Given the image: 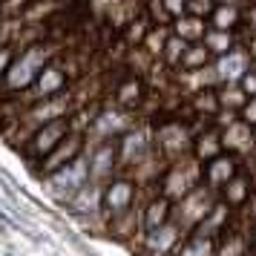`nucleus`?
Listing matches in <instances>:
<instances>
[{
    "instance_id": "1",
    "label": "nucleus",
    "mask_w": 256,
    "mask_h": 256,
    "mask_svg": "<svg viewBox=\"0 0 256 256\" xmlns=\"http://www.w3.org/2000/svg\"><path fill=\"white\" fill-rule=\"evenodd\" d=\"M49 66V49L46 46H26L14 64L9 66V72L3 75L6 78V90H26V86H32L38 81V75Z\"/></svg>"
},
{
    "instance_id": "2",
    "label": "nucleus",
    "mask_w": 256,
    "mask_h": 256,
    "mask_svg": "<svg viewBox=\"0 0 256 256\" xmlns=\"http://www.w3.org/2000/svg\"><path fill=\"white\" fill-rule=\"evenodd\" d=\"M216 208V190H210L208 184H198L193 193H187L178 204L173 208V222L182 230H196L202 222L210 216V210Z\"/></svg>"
},
{
    "instance_id": "3",
    "label": "nucleus",
    "mask_w": 256,
    "mask_h": 256,
    "mask_svg": "<svg viewBox=\"0 0 256 256\" xmlns=\"http://www.w3.org/2000/svg\"><path fill=\"white\" fill-rule=\"evenodd\" d=\"M198 178H204L198 170L196 158H184V162H176L162 178V196H167L170 202H182L187 193H193L198 187Z\"/></svg>"
},
{
    "instance_id": "4",
    "label": "nucleus",
    "mask_w": 256,
    "mask_h": 256,
    "mask_svg": "<svg viewBox=\"0 0 256 256\" xmlns=\"http://www.w3.org/2000/svg\"><path fill=\"white\" fill-rule=\"evenodd\" d=\"M90 184V156H81L72 164L60 167L58 173L46 176V187L58 198H72L81 187Z\"/></svg>"
},
{
    "instance_id": "5",
    "label": "nucleus",
    "mask_w": 256,
    "mask_h": 256,
    "mask_svg": "<svg viewBox=\"0 0 256 256\" xmlns=\"http://www.w3.org/2000/svg\"><path fill=\"white\" fill-rule=\"evenodd\" d=\"M132 202H136V184L130 178H112L104 184V210L112 222L132 213Z\"/></svg>"
},
{
    "instance_id": "6",
    "label": "nucleus",
    "mask_w": 256,
    "mask_h": 256,
    "mask_svg": "<svg viewBox=\"0 0 256 256\" xmlns=\"http://www.w3.org/2000/svg\"><path fill=\"white\" fill-rule=\"evenodd\" d=\"M130 130V118L124 116V110H104L90 121V130H86V141L92 138L98 144L110 141L112 136H124Z\"/></svg>"
},
{
    "instance_id": "7",
    "label": "nucleus",
    "mask_w": 256,
    "mask_h": 256,
    "mask_svg": "<svg viewBox=\"0 0 256 256\" xmlns=\"http://www.w3.org/2000/svg\"><path fill=\"white\" fill-rule=\"evenodd\" d=\"M84 144H86V132H70V136H66V138L60 141L58 147L46 156V162H44V173L52 176V173H58L60 167H66V164H72L75 158H81Z\"/></svg>"
},
{
    "instance_id": "8",
    "label": "nucleus",
    "mask_w": 256,
    "mask_h": 256,
    "mask_svg": "<svg viewBox=\"0 0 256 256\" xmlns=\"http://www.w3.org/2000/svg\"><path fill=\"white\" fill-rule=\"evenodd\" d=\"M182 236H184V230L176 222H167L164 228L147 233L144 250H147V256H176V250L182 248Z\"/></svg>"
},
{
    "instance_id": "9",
    "label": "nucleus",
    "mask_w": 256,
    "mask_h": 256,
    "mask_svg": "<svg viewBox=\"0 0 256 256\" xmlns=\"http://www.w3.org/2000/svg\"><path fill=\"white\" fill-rule=\"evenodd\" d=\"M150 158V138L144 130H127L118 144V162L124 167H141Z\"/></svg>"
},
{
    "instance_id": "10",
    "label": "nucleus",
    "mask_w": 256,
    "mask_h": 256,
    "mask_svg": "<svg viewBox=\"0 0 256 256\" xmlns=\"http://www.w3.org/2000/svg\"><path fill=\"white\" fill-rule=\"evenodd\" d=\"M118 162V147L112 141H104V144H95V150L90 152V182L95 184H106V178L112 176Z\"/></svg>"
},
{
    "instance_id": "11",
    "label": "nucleus",
    "mask_w": 256,
    "mask_h": 256,
    "mask_svg": "<svg viewBox=\"0 0 256 256\" xmlns=\"http://www.w3.org/2000/svg\"><path fill=\"white\" fill-rule=\"evenodd\" d=\"M72 132V124L64 118V121H52V124H44V127H35L32 132V152L35 156H49V152L58 147L60 141Z\"/></svg>"
},
{
    "instance_id": "12",
    "label": "nucleus",
    "mask_w": 256,
    "mask_h": 256,
    "mask_svg": "<svg viewBox=\"0 0 256 256\" xmlns=\"http://www.w3.org/2000/svg\"><path fill=\"white\" fill-rule=\"evenodd\" d=\"M72 112V98L66 95H55V98H46V101H38L32 110H29V121L35 127H44V124H52V121H64V118Z\"/></svg>"
},
{
    "instance_id": "13",
    "label": "nucleus",
    "mask_w": 256,
    "mask_h": 256,
    "mask_svg": "<svg viewBox=\"0 0 256 256\" xmlns=\"http://www.w3.org/2000/svg\"><path fill=\"white\" fill-rule=\"evenodd\" d=\"M250 52L248 49H230L228 55L216 60V72H219L222 84H239L250 72Z\"/></svg>"
},
{
    "instance_id": "14",
    "label": "nucleus",
    "mask_w": 256,
    "mask_h": 256,
    "mask_svg": "<svg viewBox=\"0 0 256 256\" xmlns=\"http://www.w3.org/2000/svg\"><path fill=\"white\" fill-rule=\"evenodd\" d=\"M66 90V75L58 64H49L46 70L38 75V81L32 84V98L38 101H46V98H55V95H64Z\"/></svg>"
},
{
    "instance_id": "15",
    "label": "nucleus",
    "mask_w": 256,
    "mask_h": 256,
    "mask_svg": "<svg viewBox=\"0 0 256 256\" xmlns=\"http://www.w3.org/2000/svg\"><path fill=\"white\" fill-rule=\"evenodd\" d=\"M236 170H239L236 158H233V156H228V152H222V156H216L213 162L204 164L202 176H204V182H208L210 190H222V187L228 184L230 178H236V176H239Z\"/></svg>"
},
{
    "instance_id": "16",
    "label": "nucleus",
    "mask_w": 256,
    "mask_h": 256,
    "mask_svg": "<svg viewBox=\"0 0 256 256\" xmlns=\"http://www.w3.org/2000/svg\"><path fill=\"white\" fill-rule=\"evenodd\" d=\"M173 208L176 204L167 196L150 198V202L144 204V210H141V228H144V233L158 230V228H164L167 222H173Z\"/></svg>"
},
{
    "instance_id": "17",
    "label": "nucleus",
    "mask_w": 256,
    "mask_h": 256,
    "mask_svg": "<svg viewBox=\"0 0 256 256\" xmlns=\"http://www.w3.org/2000/svg\"><path fill=\"white\" fill-rule=\"evenodd\" d=\"M254 141H256L254 127H250V124H244L242 118L222 132V144H224V150L239 152V156H244V152H254Z\"/></svg>"
},
{
    "instance_id": "18",
    "label": "nucleus",
    "mask_w": 256,
    "mask_h": 256,
    "mask_svg": "<svg viewBox=\"0 0 256 256\" xmlns=\"http://www.w3.org/2000/svg\"><path fill=\"white\" fill-rule=\"evenodd\" d=\"M70 208L81 216H95L98 210L104 208V184H95L90 182L86 187H81L75 196L70 198Z\"/></svg>"
},
{
    "instance_id": "19",
    "label": "nucleus",
    "mask_w": 256,
    "mask_h": 256,
    "mask_svg": "<svg viewBox=\"0 0 256 256\" xmlns=\"http://www.w3.org/2000/svg\"><path fill=\"white\" fill-rule=\"evenodd\" d=\"M224 144H222V132L210 130V132H202L196 141H193V156H196L198 164H208L213 162L216 156H222Z\"/></svg>"
},
{
    "instance_id": "20",
    "label": "nucleus",
    "mask_w": 256,
    "mask_h": 256,
    "mask_svg": "<svg viewBox=\"0 0 256 256\" xmlns=\"http://www.w3.org/2000/svg\"><path fill=\"white\" fill-rule=\"evenodd\" d=\"M222 202L224 204H230V208H242V204H248L250 202V178L248 176H236V178H230L228 184L222 187Z\"/></svg>"
},
{
    "instance_id": "21",
    "label": "nucleus",
    "mask_w": 256,
    "mask_h": 256,
    "mask_svg": "<svg viewBox=\"0 0 256 256\" xmlns=\"http://www.w3.org/2000/svg\"><path fill=\"white\" fill-rule=\"evenodd\" d=\"M158 144H162L164 152L178 156L182 150L190 147V138H187V130L182 127V124H167V127H162V132H158Z\"/></svg>"
},
{
    "instance_id": "22",
    "label": "nucleus",
    "mask_w": 256,
    "mask_h": 256,
    "mask_svg": "<svg viewBox=\"0 0 256 256\" xmlns=\"http://www.w3.org/2000/svg\"><path fill=\"white\" fill-rule=\"evenodd\" d=\"M219 244L213 242V236H204V233H190L182 248L176 250V256H216Z\"/></svg>"
},
{
    "instance_id": "23",
    "label": "nucleus",
    "mask_w": 256,
    "mask_h": 256,
    "mask_svg": "<svg viewBox=\"0 0 256 256\" xmlns=\"http://www.w3.org/2000/svg\"><path fill=\"white\" fill-rule=\"evenodd\" d=\"M173 35H178L182 40H187V44H196V40H204L208 29H204V20H202V18L184 14V18L173 20Z\"/></svg>"
},
{
    "instance_id": "24",
    "label": "nucleus",
    "mask_w": 256,
    "mask_h": 256,
    "mask_svg": "<svg viewBox=\"0 0 256 256\" xmlns=\"http://www.w3.org/2000/svg\"><path fill=\"white\" fill-rule=\"evenodd\" d=\"M219 101H222V110L242 112L244 104H248L250 98H248V92H244L239 84H222V86H219Z\"/></svg>"
},
{
    "instance_id": "25",
    "label": "nucleus",
    "mask_w": 256,
    "mask_h": 256,
    "mask_svg": "<svg viewBox=\"0 0 256 256\" xmlns=\"http://www.w3.org/2000/svg\"><path fill=\"white\" fill-rule=\"evenodd\" d=\"M170 38H173V29H167V26H156V29H150L147 38H144V52H147V58H162Z\"/></svg>"
},
{
    "instance_id": "26",
    "label": "nucleus",
    "mask_w": 256,
    "mask_h": 256,
    "mask_svg": "<svg viewBox=\"0 0 256 256\" xmlns=\"http://www.w3.org/2000/svg\"><path fill=\"white\" fill-rule=\"evenodd\" d=\"M210 66V49L204 44H190L182 58V70L184 72H196V70H204Z\"/></svg>"
},
{
    "instance_id": "27",
    "label": "nucleus",
    "mask_w": 256,
    "mask_h": 256,
    "mask_svg": "<svg viewBox=\"0 0 256 256\" xmlns=\"http://www.w3.org/2000/svg\"><path fill=\"white\" fill-rule=\"evenodd\" d=\"M193 110L202 116H219L222 112V101H219V90H202L193 95Z\"/></svg>"
},
{
    "instance_id": "28",
    "label": "nucleus",
    "mask_w": 256,
    "mask_h": 256,
    "mask_svg": "<svg viewBox=\"0 0 256 256\" xmlns=\"http://www.w3.org/2000/svg\"><path fill=\"white\" fill-rule=\"evenodd\" d=\"M204 46L210 49V55H228L230 49H236L233 46V35L230 32H224V29H210L208 35H204Z\"/></svg>"
},
{
    "instance_id": "29",
    "label": "nucleus",
    "mask_w": 256,
    "mask_h": 256,
    "mask_svg": "<svg viewBox=\"0 0 256 256\" xmlns=\"http://www.w3.org/2000/svg\"><path fill=\"white\" fill-rule=\"evenodd\" d=\"M210 20H213V29H224V32H230L233 26L239 24V9H236L233 3H219Z\"/></svg>"
},
{
    "instance_id": "30",
    "label": "nucleus",
    "mask_w": 256,
    "mask_h": 256,
    "mask_svg": "<svg viewBox=\"0 0 256 256\" xmlns=\"http://www.w3.org/2000/svg\"><path fill=\"white\" fill-rule=\"evenodd\" d=\"M138 98H141V81H136V78L124 81L121 86H118V92H116L118 106H124V110H127V106H136Z\"/></svg>"
},
{
    "instance_id": "31",
    "label": "nucleus",
    "mask_w": 256,
    "mask_h": 256,
    "mask_svg": "<svg viewBox=\"0 0 256 256\" xmlns=\"http://www.w3.org/2000/svg\"><path fill=\"white\" fill-rule=\"evenodd\" d=\"M187 46H190L187 40H182L178 35H173L170 40H167V49H164V55H162L164 64H167V66H182V58H184Z\"/></svg>"
},
{
    "instance_id": "32",
    "label": "nucleus",
    "mask_w": 256,
    "mask_h": 256,
    "mask_svg": "<svg viewBox=\"0 0 256 256\" xmlns=\"http://www.w3.org/2000/svg\"><path fill=\"white\" fill-rule=\"evenodd\" d=\"M216 12V0H190V6H187V14H193V18H213Z\"/></svg>"
},
{
    "instance_id": "33",
    "label": "nucleus",
    "mask_w": 256,
    "mask_h": 256,
    "mask_svg": "<svg viewBox=\"0 0 256 256\" xmlns=\"http://www.w3.org/2000/svg\"><path fill=\"white\" fill-rule=\"evenodd\" d=\"M216 256H244V244L239 236H228L224 242L219 244V250H216Z\"/></svg>"
},
{
    "instance_id": "34",
    "label": "nucleus",
    "mask_w": 256,
    "mask_h": 256,
    "mask_svg": "<svg viewBox=\"0 0 256 256\" xmlns=\"http://www.w3.org/2000/svg\"><path fill=\"white\" fill-rule=\"evenodd\" d=\"M164 6H167V12H170V18H184L187 14V6H190V0H164Z\"/></svg>"
},
{
    "instance_id": "35",
    "label": "nucleus",
    "mask_w": 256,
    "mask_h": 256,
    "mask_svg": "<svg viewBox=\"0 0 256 256\" xmlns=\"http://www.w3.org/2000/svg\"><path fill=\"white\" fill-rule=\"evenodd\" d=\"M239 118H242L244 124H250V127H256V98H250V101L244 104V110L239 112Z\"/></svg>"
},
{
    "instance_id": "36",
    "label": "nucleus",
    "mask_w": 256,
    "mask_h": 256,
    "mask_svg": "<svg viewBox=\"0 0 256 256\" xmlns=\"http://www.w3.org/2000/svg\"><path fill=\"white\" fill-rule=\"evenodd\" d=\"M14 64V55H12V46H0V75H6L9 66Z\"/></svg>"
},
{
    "instance_id": "37",
    "label": "nucleus",
    "mask_w": 256,
    "mask_h": 256,
    "mask_svg": "<svg viewBox=\"0 0 256 256\" xmlns=\"http://www.w3.org/2000/svg\"><path fill=\"white\" fill-rule=\"evenodd\" d=\"M239 86H242L244 92H248V98H256V72H254V70L248 72L242 81H239Z\"/></svg>"
},
{
    "instance_id": "38",
    "label": "nucleus",
    "mask_w": 256,
    "mask_h": 256,
    "mask_svg": "<svg viewBox=\"0 0 256 256\" xmlns=\"http://www.w3.org/2000/svg\"><path fill=\"white\" fill-rule=\"evenodd\" d=\"M248 20H250V29H254V35H256V6H250V12H248Z\"/></svg>"
},
{
    "instance_id": "39",
    "label": "nucleus",
    "mask_w": 256,
    "mask_h": 256,
    "mask_svg": "<svg viewBox=\"0 0 256 256\" xmlns=\"http://www.w3.org/2000/svg\"><path fill=\"white\" fill-rule=\"evenodd\" d=\"M248 213H250V216H254V219H256V193H254V196H250V208H248Z\"/></svg>"
},
{
    "instance_id": "40",
    "label": "nucleus",
    "mask_w": 256,
    "mask_h": 256,
    "mask_svg": "<svg viewBox=\"0 0 256 256\" xmlns=\"http://www.w3.org/2000/svg\"><path fill=\"white\" fill-rule=\"evenodd\" d=\"M248 52H250V55H254V60H256V35H254V40L248 44Z\"/></svg>"
},
{
    "instance_id": "41",
    "label": "nucleus",
    "mask_w": 256,
    "mask_h": 256,
    "mask_svg": "<svg viewBox=\"0 0 256 256\" xmlns=\"http://www.w3.org/2000/svg\"><path fill=\"white\" fill-rule=\"evenodd\" d=\"M250 158H256V141H254V152H250Z\"/></svg>"
},
{
    "instance_id": "42",
    "label": "nucleus",
    "mask_w": 256,
    "mask_h": 256,
    "mask_svg": "<svg viewBox=\"0 0 256 256\" xmlns=\"http://www.w3.org/2000/svg\"><path fill=\"white\" fill-rule=\"evenodd\" d=\"M250 70H254V72H256V60H254V66H250Z\"/></svg>"
},
{
    "instance_id": "43",
    "label": "nucleus",
    "mask_w": 256,
    "mask_h": 256,
    "mask_svg": "<svg viewBox=\"0 0 256 256\" xmlns=\"http://www.w3.org/2000/svg\"><path fill=\"white\" fill-rule=\"evenodd\" d=\"M224 3H228V0H224Z\"/></svg>"
}]
</instances>
